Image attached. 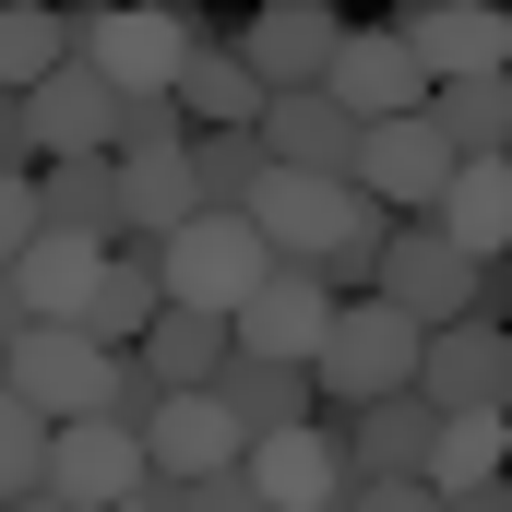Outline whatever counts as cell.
Instances as JSON below:
<instances>
[{"mask_svg":"<svg viewBox=\"0 0 512 512\" xmlns=\"http://www.w3.org/2000/svg\"><path fill=\"white\" fill-rule=\"evenodd\" d=\"M417 382V322H393L382 298H334V322H322V346H310V393H322V417H358V405H382V393Z\"/></svg>","mask_w":512,"mask_h":512,"instance_id":"cell-1","label":"cell"},{"mask_svg":"<svg viewBox=\"0 0 512 512\" xmlns=\"http://www.w3.org/2000/svg\"><path fill=\"white\" fill-rule=\"evenodd\" d=\"M262 274H274V251L251 239V215H191L179 239H155V286H167V310H203V322H227Z\"/></svg>","mask_w":512,"mask_h":512,"instance_id":"cell-2","label":"cell"},{"mask_svg":"<svg viewBox=\"0 0 512 512\" xmlns=\"http://www.w3.org/2000/svg\"><path fill=\"white\" fill-rule=\"evenodd\" d=\"M203 36H215V24H191V12H72V60H84L108 96H167Z\"/></svg>","mask_w":512,"mask_h":512,"instance_id":"cell-3","label":"cell"},{"mask_svg":"<svg viewBox=\"0 0 512 512\" xmlns=\"http://www.w3.org/2000/svg\"><path fill=\"white\" fill-rule=\"evenodd\" d=\"M0 393L36 405L48 429H72V417H108V358H96L72 322H24V346L0 358Z\"/></svg>","mask_w":512,"mask_h":512,"instance_id":"cell-4","label":"cell"},{"mask_svg":"<svg viewBox=\"0 0 512 512\" xmlns=\"http://www.w3.org/2000/svg\"><path fill=\"white\" fill-rule=\"evenodd\" d=\"M370 298H382L393 322L441 334V322H465V310H477V262L453 251L441 227H393V239H382V274H370Z\"/></svg>","mask_w":512,"mask_h":512,"instance_id":"cell-5","label":"cell"},{"mask_svg":"<svg viewBox=\"0 0 512 512\" xmlns=\"http://www.w3.org/2000/svg\"><path fill=\"white\" fill-rule=\"evenodd\" d=\"M417 405L429 417H501L512 393V334L501 322H441V334H417Z\"/></svg>","mask_w":512,"mask_h":512,"instance_id":"cell-6","label":"cell"},{"mask_svg":"<svg viewBox=\"0 0 512 512\" xmlns=\"http://www.w3.org/2000/svg\"><path fill=\"white\" fill-rule=\"evenodd\" d=\"M239 477L262 489V512H346V429L334 417H310V429H274V441H251L239 453Z\"/></svg>","mask_w":512,"mask_h":512,"instance_id":"cell-7","label":"cell"},{"mask_svg":"<svg viewBox=\"0 0 512 512\" xmlns=\"http://www.w3.org/2000/svg\"><path fill=\"white\" fill-rule=\"evenodd\" d=\"M441 179H453V155L429 143V120H382V131H358V167H346V191H358V203H382L393 227H429Z\"/></svg>","mask_w":512,"mask_h":512,"instance_id":"cell-8","label":"cell"},{"mask_svg":"<svg viewBox=\"0 0 512 512\" xmlns=\"http://www.w3.org/2000/svg\"><path fill=\"white\" fill-rule=\"evenodd\" d=\"M322 322H334V298H322V274L310 262H274L251 298L227 310V346L239 358H286V370H310V346H322Z\"/></svg>","mask_w":512,"mask_h":512,"instance_id":"cell-9","label":"cell"},{"mask_svg":"<svg viewBox=\"0 0 512 512\" xmlns=\"http://www.w3.org/2000/svg\"><path fill=\"white\" fill-rule=\"evenodd\" d=\"M143 489V441L108 429V417H72V429H48V501L60 512H120Z\"/></svg>","mask_w":512,"mask_h":512,"instance_id":"cell-10","label":"cell"},{"mask_svg":"<svg viewBox=\"0 0 512 512\" xmlns=\"http://www.w3.org/2000/svg\"><path fill=\"white\" fill-rule=\"evenodd\" d=\"M334 48H346V24H334L322 0H274L251 36H239V72H251L262 96H310V84L334 72Z\"/></svg>","mask_w":512,"mask_h":512,"instance_id":"cell-11","label":"cell"},{"mask_svg":"<svg viewBox=\"0 0 512 512\" xmlns=\"http://www.w3.org/2000/svg\"><path fill=\"white\" fill-rule=\"evenodd\" d=\"M322 96L346 108L358 131H382V120H417L429 108V84H417V60L393 48L382 24H346V48H334V72H322Z\"/></svg>","mask_w":512,"mask_h":512,"instance_id":"cell-12","label":"cell"},{"mask_svg":"<svg viewBox=\"0 0 512 512\" xmlns=\"http://www.w3.org/2000/svg\"><path fill=\"white\" fill-rule=\"evenodd\" d=\"M239 215H251V239H262L274 262H322V251H334V227H346V179H298V167H262Z\"/></svg>","mask_w":512,"mask_h":512,"instance_id":"cell-13","label":"cell"},{"mask_svg":"<svg viewBox=\"0 0 512 512\" xmlns=\"http://www.w3.org/2000/svg\"><path fill=\"white\" fill-rule=\"evenodd\" d=\"M24 203H36V239H84V251L120 239V167H108V155H48V167H24Z\"/></svg>","mask_w":512,"mask_h":512,"instance_id":"cell-14","label":"cell"},{"mask_svg":"<svg viewBox=\"0 0 512 512\" xmlns=\"http://www.w3.org/2000/svg\"><path fill=\"white\" fill-rule=\"evenodd\" d=\"M155 310H167V286H155V251H143V239H108L96 286H84V310H72V334H84L96 358H131Z\"/></svg>","mask_w":512,"mask_h":512,"instance_id":"cell-15","label":"cell"},{"mask_svg":"<svg viewBox=\"0 0 512 512\" xmlns=\"http://www.w3.org/2000/svg\"><path fill=\"white\" fill-rule=\"evenodd\" d=\"M203 393H215V417L239 429V453H251V441H274V429H310V417H322L310 370H286V358H239V346H227V370H215Z\"/></svg>","mask_w":512,"mask_h":512,"instance_id":"cell-16","label":"cell"},{"mask_svg":"<svg viewBox=\"0 0 512 512\" xmlns=\"http://www.w3.org/2000/svg\"><path fill=\"white\" fill-rule=\"evenodd\" d=\"M262 167H298V179H346L358 167V120L310 84V96H262Z\"/></svg>","mask_w":512,"mask_h":512,"instance_id":"cell-17","label":"cell"},{"mask_svg":"<svg viewBox=\"0 0 512 512\" xmlns=\"http://www.w3.org/2000/svg\"><path fill=\"white\" fill-rule=\"evenodd\" d=\"M429 227H441L453 251L489 274V262L512 251V155H477V167H453V179H441V203H429Z\"/></svg>","mask_w":512,"mask_h":512,"instance_id":"cell-18","label":"cell"},{"mask_svg":"<svg viewBox=\"0 0 512 512\" xmlns=\"http://www.w3.org/2000/svg\"><path fill=\"white\" fill-rule=\"evenodd\" d=\"M143 465H155V477H179V489H203V477H227V465H239V429L215 417V393H167V405L143 417Z\"/></svg>","mask_w":512,"mask_h":512,"instance_id":"cell-19","label":"cell"},{"mask_svg":"<svg viewBox=\"0 0 512 512\" xmlns=\"http://www.w3.org/2000/svg\"><path fill=\"white\" fill-rule=\"evenodd\" d=\"M24 108V143H36V167L48 155H108V84L84 72V60H60L36 96H12Z\"/></svg>","mask_w":512,"mask_h":512,"instance_id":"cell-20","label":"cell"},{"mask_svg":"<svg viewBox=\"0 0 512 512\" xmlns=\"http://www.w3.org/2000/svg\"><path fill=\"white\" fill-rule=\"evenodd\" d=\"M393 48L417 60V84H465V72H501V12H393Z\"/></svg>","mask_w":512,"mask_h":512,"instance_id":"cell-21","label":"cell"},{"mask_svg":"<svg viewBox=\"0 0 512 512\" xmlns=\"http://www.w3.org/2000/svg\"><path fill=\"white\" fill-rule=\"evenodd\" d=\"M429 143L453 155V167H477V155H512V72H465V84H429Z\"/></svg>","mask_w":512,"mask_h":512,"instance_id":"cell-22","label":"cell"},{"mask_svg":"<svg viewBox=\"0 0 512 512\" xmlns=\"http://www.w3.org/2000/svg\"><path fill=\"white\" fill-rule=\"evenodd\" d=\"M334 429H346V477L370 489V477H417V465H429V429H441V417H429L417 393H382V405H358V417H334Z\"/></svg>","mask_w":512,"mask_h":512,"instance_id":"cell-23","label":"cell"},{"mask_svg":"<svg viewBox=\"0 0 512 512\" xmlns=\"http://www.w3.org/2000/svg\"><path fill=\"white\" fill-rule=\"evenodd\" d=\"M167 108L191 131H262V84L239 72V48L227 36H203L191 60H179V84H167Z\"/></svg>","mask_w":512,"mask_h":512,"instance_id":"cell-24","label":"cell"},{"mask_svg":"<svg viewBox=\"0 0 512 512\" xmlns=\"http://www.w3.org/2000/svg\"><path fill=\"white\" fill-rule=\"evenodd\" d=\"M131 358H143V382H155V393H203L215 370H227V322H203V310H155Z\"/></svg>","mask_w":512,"mask_h":512,"instance_id":"cell-25","label":"cell"},{"mask_svg":"<svg viewBox=\"0 0 512 512\" xmlns=\"http://www.w3.org/2000/svg\"><path fill=\"white\" fill-rule=\"evenodd\" d=\"M108 167H120V239H143V251H155V239H179V227L203 215L179 155H108Z\"/></svg>","mask_w":512,"mask_h":512,"instance_id":"cell-26","label":"cell"},{"mask_svg":"<svg viewBox=\"0 0 512 512\" xmlns=\"http://www.w3.org/2000/svg\"><path fill=\"white\" fill-rule=\"evenodd\" d=\"M96 262H108V251H84V239H24V251H12V298H24V322H72L84 286H96Z\"/></svg>","mask_w":512,"mask_h":512,"instance_id":"cell-27","label":"cell"},{"mask_svg":"<svg viewBox=\"0 0 512 512\" xmlns=\"http://www.w3.org/2000/svg\"><path fill=\"white\" fill-rule=\"evenodd\" d=\"M179 167H191V203H203V215H239L251 179H262V143H251V131H191Z\"/></svg>","mask_w":512,"mask_h":512,"instance_id":"cell-28","label":"cell"},{"mask_svg":"<svg viewBox=\"0 0 512 512\" xmlns=\"http://www.w3.org/2000/svg\"><path fill=\"white\" fill-rule=\"evenodd\" d=\"M489 477H501V417H441L417 489H489Z\"/></svg>","mask_w":512,"mask_h":512,"instance_id":"cell-29","label":"cell"},{"mask_svg":"<svg viewBox=\"0 0 512 512\" xmlns=\"http://www.w3.org/2000/svg\"><path fill=\"white\" fill-rule=\"evenodd\" d=\"M72 60V12H0V96H36Z\"/></svg>","mask_w":512,"mask_h":512,"instance_id":"cell-30","label":"cell"},{"mask_svg":"<svg viewBox=\"0 0 512 512\" xmlns=\"http://www.w3.org/2000/svg\"><path fill=\"white\" fill-rule=\"evenodd\" d=\"M36 489H48V417L0 393V512H12V501H36Z\"/></svg>","mask_w":512,"mask_h":512,"instance_id":"cell-31","label":"cell"},{"mask_svg":"<svg viewBox=\"0 0 512 512\" xmlns=\"http://www.w3.org/2000/svg\"><path fill=\"white\" fill-rule=\"evenodd\" d=\"M191 120L167 108V96H108V155H179Z\"/></svg>","mask_w":512,"mask_h":512,"instance_id":"cell-32","label":"cell"},{"mask_svg":"<svg viewBox=\"0 0 512 512\" xmlns=\"http://www.w3.org/2000/svg\"><path fill=\"white\" fill-rule=\"evenodd\" d=\"M346 512H441V489H417V477H370V489H346Z\"/></svg>","mask_w":512,"mask_h":512,"instance_id":"cell-33","label":"cell"},{"mask_svg":"<svg viewBox=\"0 0 512 512\" xmlns=\"http://www.w3.org/2000/svg\"><path fill=\"white\" fill-rule=\"evenodd\" d=\"M24 239H36V203H24V179H0V274H12Z\"/></svg>","mask_w":512,"mask_h":512,"instance_id":"cell-34","label":"cell"},{"mask_svg":"<svg viewBox=\"0 0 512 512\" xmlns=\"http://www.w3.org/2000/svg\"><path fill=\"white\" fill-rule=\"evenodd\" d=\"M191 512H262V489L227 465V477H203V489H191Z\"/></svg>","mask_w":512,"mask_h":512,"instance_id":"cell-35","label":"cell"},{"mask_svg":"<svg viewBox=\"0 0 512 512\" xmlns=\"http://www.w3.org/2000/svg\"><path fill=\"white\" fill-rule=\"evenodd\" d=\"M24 167H36V143H24V108L0 96V179H24Z\"/></svg>","mask_w":512,"mask_h":512,"instance_id":"cell-36","label":"cell"},{"mask_svg":"<svg viewBox=\"0 0 512 512\" xmlns=\"http://www.w3.org/2000/svg\"><path fill=\"white\" fill-rule=\"evenodd\" d=\"M131 512H191V489H179V477H155V465H143V489H131Z\"/></svg>","mask_w":512,"mask_h":512,"instance_id":"cell-37","label":"cell"},{"mask_svg":"<svg viewBox=\"0 0 512 512\" xmlns=\"http://www.w3.org/2000/svg\"><path fill=\"white\" fill-rule=\"evenodd\" d=\"M24 346V298H12V274H0V358Z\"/></svg>","mask_w":512,"mask_h":512,"instance_id":"cell-38","label":"cell"},{"mask_svg":"<svg viewBox=\"0 0 512 512\" xmlns=\"http://www.w3.org/2000/svg\"><path fill=\"white\" fill-rule=\"evenodd\" d=\"M12 512H60V501H48V489H36V501H12Z\"/></svg>","mask_w":512,"mask_h":512,"instance_id":"cell-39","label":"cell"},{"mask_svg":"<svg viewBox=\"0 0 512 512\" xmlns=\"http://www.w3.org/2000/svg\"><path fill=\"white\" fill-rule=\"evenodd\" d=\"M120 512H131V501H120Z\"/></svg>","mask_w":512,"mask_h":512,"instance_id":"cell-40","label":"cell"}]
</instances>
